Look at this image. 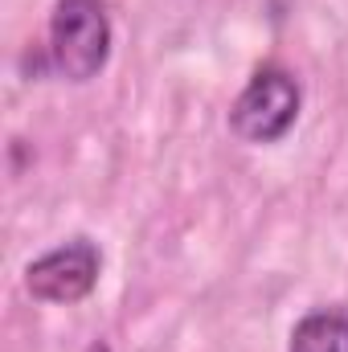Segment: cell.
Masks as SVG:
<instances>
[{"instance_id": "6da1fadb", "label": "cell", "mask_w": 348, "mask_h": 352, "mask_svg": "<svg viewBox=\"0 0 348 352\" xmlns=\"http://www.w3.org/2000/svg\"><path fill=\"white\" fill-rule=\"evenodd\" d=\"M111 58V16L102 0H58L50 16V66L66 82H90Z\"/></svg>"}, {"instance_id": "7a4b0ae2", "label": "cell", "mask_w": 348, "mask_h": 352, "mask_svg": "<svg viewBox=\"0 0 348 352\" xmlns=\"http://www.w3.org/2000/svg\"><path fill=\"white\" fill-rule=\"evenodd\" d=\"M299 82L287 70L262 66L230 107V131L242 144H279L299 119Z\"/></svg>"}, {"instance_id": "3957f363", "label": "cell", "mask_w": 348, "mask_h": 352, "mask_svg": "<svg viewBox=\"0 0 348 352\" xmlns=\"http://www.w3.org/2000/svg\"><path fill=\"white\" fill-rule=\"evenodd\" d=\"M98 246L87 238H70L54 250H45L41 258H33L25 270V287L33 299L41 303H78L87 299L98 283Z\"/></svg>"}, {"instance_id": "277c9868", "label": "cell", "mask_w": 348, "mask_h": 352, "mask_svg": "<svg viewBox=\"0 0 348 352\" xmlns=\"http://www.w3.org/2000/svg\"><path fill=\"white\" fill-rule=\"evenodd\" d=\"M291 352H348V311H312L295 324Z\"/></svg>"}]
</instances>
